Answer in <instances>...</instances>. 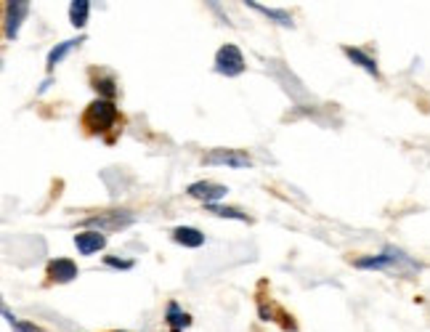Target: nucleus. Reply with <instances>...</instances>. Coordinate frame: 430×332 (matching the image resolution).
Instances as JSON below:
<instances>
[{
  "instance_id": "1a4fd4ad",
  "label": "nucleus",
  "mask_w": 430,
  "mask_h": 332,
  "mask_svg": "<svg viewBox=\"0 0 430 332\" xmlns=\"http://www.w3.org/2000/svg\"><path fill=\"white\" fill-rule=\"evenodd\" d=\"M75 247H77L80 255H93V253H99V250L106 247V237H104L101 231L86 228V231L75 234Z\"/></svg>"
},
{
  "instance_id": "2eb2a0df",
  "label": "nucleus",
  "mask_w": 430,
  "mask_h": 332,
  "mask_svg": "<svg viewBox=\"0 0 430 332\" xmlns=\"http://www.w3.org/2000/svg\"><path fill=\"white\" fill-rule=\"evenodd\" d=\"M88 17H90V0H72L69 3V21L75 30H86Z\"/></svg>"
},
{
  "instance_id": "f8f14e48",
  "label": "nucleus",
  "mask_w": 430,
  "mask_h": 332,
  "mask_svg": "<svg viewBox=\"0 0 430 332\" xmlns=\"http://www.w3.org/2000/svg\"><path fill=\"white\" fill-rule=\"evenodd\" d=\"M244 6H250L253 11H258V14H263L266 19H271V21H276L279 27H293L295 24V19H293V14L290 11H284V8H268V6H263V3H255V0H247Z\"/></svg>"
},
{
  "instance_id": "423d86ee",
  "label": "nucleus",
  "mask_w": 430,
  "mask_h": 332,
  "mask_svg": "<svg viewBox=\"0 0 430 332\" xmlns=\"http://www.w3.org/2000/svg\"><path fill=\"white\" fill-rule=\"evenodd\" d=\"M80 274L77 263L69 261V258H53L46 266V280L48 284H67V282H75Z\"/></svg>"
},
{
  "instance_id": "7ed1b4c3",
  "label": "nucleus",
  "mask_w": 430,
  "mask_h": 332,
  "mask_svg": "<svg viewBox=\"0 0 430 332\" xmlns=\"http://www.w3.org/2000/svg\"><path fill=\"white\" fill-rule=\"evenodd\" d=\"M213 70L218 72V75H224V77H240L242 72L247 70V67H244V56H242L240 46H234V43L221 46L218 53H215Z\"/></svg>"
},
{
  "instance_id": "f257e3e1",
  "label": "nucleus",
  "mask_w": 430,
  "mask_h": 332,
  "mask_svg": "<svg viewBox=\"0 0 430 332\" xmlns=\"http://www.w3.org/2000/svg\"><path fill=\"white\" fill-rule=\"evenodd\" d=\"M353 266L362 271H391V274H401V277H409L414 271H420V266L398 247H385L380 255L359 258V261H353Z\"/></svg>"
},
{
  "instance_id": "dca6fc26",
  "label": "nucleus",
  "mask_w": 430,
  "mask_h": 332,
  "mask_svg": "<svg viewBox=\"0 0 430 332\" xmlns=\"http://www.w3.org/2000/svg\"><path fill=\"white\" fill-rule=\"evenodd\" d=\"M260 319H268V322H279V327H284V330H297V324H295L293 316H287L279 306H271L268 303V309L266 306H260Z\"/></svg>"
},
{
  "instance_id": "6ab92c4d",
  "label": "nucleus",
  "mask_w": 430,
  "mask_h": 332,
  "mask_svg": "<svg viewBox=\"0 0 430 332\" xmlns=\"http://www.w3.org/2000/svg\"><path fill=\"white\" fill-rule=\"evenodd\" d=\"M3 316H6V322L11 324V330L14 332H43L37 324H30V322H21V319H17V316L11 314L8 309H3Z\"/></svg>"
},
{
  "instance_id": "f3484780",
  "label": "nucleus",
  "mask_w": 430,
  "mask_h": 332,
  "mask_svg": "<svg viewBox=\"0 0 430 332\" xmlns=\"http://www.w3.org/2000/svg\"><path fill=\"white\" fill-rule=\"evenodd\" d=\"M207 213H213V215H221V218H228V221H242V224H247L250 218H247V213H242L237 208H228V205H205Z\"/></svg>"
},
{
  "instance_id": "a211bd4d",
  "label": "nucleus",
  "mask_w": 430,
  "mask_h": 332,
  "mask_svg": "<svg viewBox=\"0 0 430 332\" xmlns=\"http://www.w3.org/2000/svg\"><path fill=\"white\" fill-rule=\"evenodd\" d=\"M93 88H96V90H101L109 101L117 96V83H115V77H112V75H104V72L93 75Z\"/></svg>"
},
{
  "instance_id": "6e6552de",
  "label": "nucleus",
  "mask_w": 430,
  "mask_h": 332,
  "mask_svg": "<svg viewBox=\"0 0 430 332\" xmlns=\"http://www.w3.org/2000/svg\"><path fill=\"white\" fill-rule=\"evenodd\" d=\"M27 17H30V3H24V0L6 3V37L8 40H17L19 30H21V21Z\"/></svg>"
},
{
  "instance_id": "20e7f679",
  "label": "nucleus",
  "mask_w": 430,
  "mask_h": 332,
  "mask_svg": "<svg viewBox=\"0 0 430 332\" xmlns=\"http://www.w3.org/2000/svg\"><path fill=\"white\" fill-rule=\"evenodd\" d=\"M202 165L207 168H253V159L247 152H240V149H213L202 157Z\"/></svg>"
},
{
  "instance_id": "39448f33",
  "label": "nucleus",
  "mask_w": 430,
  "mask_h": 332,
  "mask_svg": "<svg viewBox=\"0 0 430 332\" xmlns=\"http://www.w3.org/2000/svg\"><path fill=\"white\" fill-rule=\"evenodd\" d=\"M136 224V218L128 213V210H112V213H101V215H93V218H86V226L93 228V231H120V228H128Z\"/></svg>"
},
{
  "instance_id": "4468645a",
  "label": "nucleus",
  "mask_w": 430,
  "mask_h": 332,
  "mask_svg": "<svg viewBox=\"0 0 430 332\" xmlns=\"http://www.w3.org/2000/svg\"><path fill=\"white\" fill-rule=\"evenodd\" d=\"M165 324L170 327V332H184L191 324V316L186 314L175 300H170L168 309H165Z\"/></svg>"
},
{
  "instance_id": "9d476101",
  "label": "nucleus",
  "mask_w": 430,
  "mask_h": 332,
  "mask_svg": "<svg viewBox=\"0 0 430 332\" xmlns=\"http://www.w3.org/2000/svg\"><path fill=\"white\" fill-rule=\"evenodd\" d=\"M83 43H86V37L80 35V37H72V40H64V43H59V46H53L51 51H48V59H46V70L53 72L56 64H61L69 53L75 51L77 46H83Z\"/></svg>"
},
{
  "instance_id": "0eeeda50",
  "label": "nucleus",
  "mask_w": 430,
  "mask_h": 332,
  "mask_svg": "<svg viewBox=\"0 0 430 332\" xmlns=\"http://www.w3.org/2000/svg\"><path fill=\"white\" fill-rule=\"evenodd\" d=\"M186 194L199 199V202H205V205H215L218 199H226L228 189L224 184H213V181H194V184H189Z\"/></svg>"
},
{
  "instance_id": "f03ea898",
  "label": "nucleus",
  "mask_w": 430,
  "mask_h": 332,
  "mask_svg": "<svg viewBox=\"0 0 430 332\" xmlns=\"http://www.w3.org/2000/svg\"><path fill=\"white\" fill-rule=\"evenodd\" d=\"M120 120V112H117V106L115 101H109V99H96V101H90L86 106V112H83V130L90 133V136H101L106 130H112L115 125Z\"/></svg>"
},
{
  "instance_id": "ddd939ff",
  "label": "nucleus",
  "mask_w": 430,
  "mask_h": 332,
  "mask_svg": "<svg viewBox=\"0 0 430 332\" xmlns=\"http://www.w3.org/2000/svg\"><path fill=\"white\" fill-rule=\"evenodd\" d=\"M173 242L175 245H184V247H202L205 245V234L199 231V228H194V226H178V228H173Z\"/></svg>"
},
{
  "instance_id": "aec40b11",
  "label": "nucleus",
  "mask_w": 430,
  "mask_h": 332,
  "mask_svg": "<svg viewBox=\"0 0 430 332\" xmlns=\"http://www.w3.org/2000/svg\"><path fill=\"white\" fill-rule=\"evenodd\" d=\"M104 263H106L109 268H122V271H128V268H133V266H136L133 258H117V255H106Z\"/></svg>"
},
{
  "instance_id": "9b49d317",
  "label": "nucleus",
  "mask_w": 430,
  "mask_h": 332,
  "mask_svg": "<svg viewBox=\"0 0 430 332\" xmlns=\"http://www.w3.org/2000/svg\"><path fill=\"white\" fill-rule=\"evenodd\" d=\"M343 53L348 56V61H353L359 70H364L367 75H372V77H380L378 61H375L369 53H364L362 48H353V46H343Z\"/></svg>"
},
{
  "instance_id": "412c9836",
  "label": "nucleus",
  "mask_w": 430,
  "mask_h": 332,
  "mask_svg": "<svg viewBox=\"0 0 430 332\" xmlns=\"http://www.w3.org/2000/svg\"><path fill=\"white\" fill-rule=\"evenodd\" d=\"M115 332H125V330H115Z\"/></svg>"
}]
</instances>
